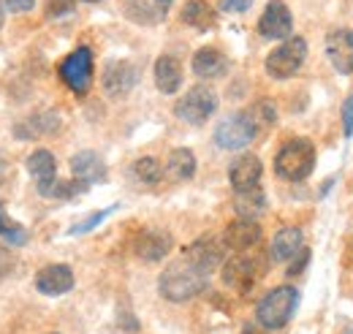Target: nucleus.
Returning a JSON list of instances; mask_svg holds the SVG:
<instances>
[{
	"label": "nucleus",
	"mask_w": 353,
	"mask_h": 334,
	"mask_svg": "<svg viewBox=\"0 0 353 334\" xmlns=\"http://www.w3.org/2000/svg\"><path fill=\"white\" fill-rule=\"evenodd\" d=\"M207 283H210V275L182 258L161 275L158 288H161V296L169 299V302H188V299H193V296L204 291Z\"/></svg>",
	"instance_id": "nucleus-1"
},
{
	"label": "nucleus",
	"mask_w": 353,
	"mask_h": 334,
	"mask_svg": "<svg viewBox=\"0 0 353 334\" xmlns=\"http://www.w3.org/2000/svg\"><path fill=\"white\" fill-rule=\"evenodd\" d=\"M315 166V147L310 139H291L280 147V153L274 155V171L277 177L288 179V182H302L312 174Z\"/></svg>",
	"instance_id": "nucleus-2"
},
{
	"label": "nucleus",
	"mask_w": 353,
	"mask_h": 334,
	"mask_svg": "<svg viewBox=\"0 0 353 334\" xmlns=\"http://www.w3.org/2000/svg\"><path fill=\"white\" fill-rule=\"evenodd\" d=\"M296 304H299V291L296 288H291V286L272 288L256 307V321L264 329H283L294 318Z\"/></svg>",
	"instance_id": "nucleus-3"
},
{
	"label": "nucleus",
	"mask_w": 353,
	"mask_h": 334,
	"mask_svg": "<svg viewBox=\"0 0 353 334\" xmlns=\"http://www.w3.org/2000/svg\"><path fill=\"white\" fill-rule=\"evenodd\" d=\"M307 60V41L302 36H291L280 43L274 52L266 57V74L272 79H291Z\"/></svg>",
	"instance_id": "nucleus-4"
},
{
	"label": "nucleus",
	"mask_w": 353,
	"mask_h": 334,
	"mask_svg": "<svg viewBox=\"0 0 353 334\" xmlns=\"http://www.w3.org/2000/svg\"><path fill=\"white\" fill-rule=\"evenodd\" d=\"M215 109H218V95H215V90L207 87V84H196V87H190V90L176 101L174 115L182 123H188V126H204V123L215 115Z\"/></svg>",
	"instance_id": "nucleus-5"
},
{
	"label": "nucleus",
	"mask_w": 353,
	"mask_h": 334,
	"mask_svg": "<svg viewBox=\"0 0 353 334\" xmlns=\"http://www.w3.org/2000/svg\"><path fill=\"white\" fill-rule=\"evenodd\" d=\"M60 79L68 84V90L74 95H88L90 84H92V52L88 46L74 49L63 63H60Z\"/></svg>",
	"instance_id": "nucleus-6"
},
{
	"label": "nucleus",
	"mask_w": 353,
	"mask_h": 334,
	"mask_svg": "<svg viewBox=\"0 0 353 334\" xmlns=\"http://www.w3.org/2000/svg\"><path fill=\"white\" fill-rule=\"evenodd\" d=\"M256 133H259V128L253 123V117L248 112H239V115H231L223 123H218L215 144L221 150H242L256 139Z\"/></svg>",
	"instance_id": "nucleus-7"
},
{
	"label": "nucleus",
	"mask_w": 353,
	"mask_h": 334,
	"mask_svg": "<svg viewBox=\"0 0 353 334\" xmlns=\"http://www.w3.org/2000/svg\"><path fill=\"white\" fill-rule=\"evenodd\" d=\"M259 33L272 41H285L294 33V17L283 0H272L259 19Z\"/></svg>",
	"instance_id": "nucleus-8"
},
{
	"label": "nucleus",
	"mask_w": 353,
	"mask_h": 334,
	"mask_svg": "<svg viewBox=\"0 0 353 334\" xmlns=\"http://www.w3.org/2000/svg\"><path fill=\"white\" fill-rule=\"evenodd\" d=\"M326 57L332 68L343 77L353 74V30L348 28H334L326 33Z\"/></svg>",
	"instance_id": "nucleus-9"
},
{
	"label": "nucleus",
	"mask_w": 353,
	"mask_h": 334,
	"mask_svg": "<svg viewBox=\"0 0 353 334\" xmlns=\"http://www.w3.org/2000/svg\"><path fill=\"white\" fill-rule=\"evenodd\" d=\"M139 82V71L128 60H112L103 68V90L109 98H125Z\"/></svg>",
	"instance_id": "nucleus-10"
},
{
	"label": "nucleus",
	"mask_w": 353,
	"mask_h": 334,
	"mask_svg": "<svg viewBox=\"0 0 353 334\" xmlns=\"http://www.w3.org/2000/svg\"><path fill=\"white\" fill-rule=\"evenodd\" d=\"M174 0H123V14L136 25H161Z\"/></svg>",
	"instance_id": "nucleus-11"
},
{
	"label": "nucleus",
	"mask_w": 353,
	"mask_h": 334,
	"mask_svg": "<svg viewBox=\"0 0 353 334\" xmlns=\"http://www.w3.org/2000/svg\"><path fill=\"white\" fill-rule=\"evenodd\" d=\"M259 280V264L248 255H234L223 264V283L234 291H248Z\"/></svg>",
	"instance_id": "nucleus-12"
},
{
	"label": "nucleus",
	"mask_w": 353,
	"mask_h": 334,
	"mask_svg": "<svg viewBox=\"0 0 353 334\" xmlns=\"http://www.w3.org/2000/svg\"><path fill=\"white\" fill-rule=\"evenodd\" d=\"M223 248H225V242H221L218 237H201V239H196L190 248H185V255H182V258L210 275L212 269H218L223 264Z\"/></svg>",
	"instance_id": "nucleus-13"
},
{
	"label": "nucleus",
	"mask_w": 353,
	"mask_h": 334,
	"mask_svg": "<svg viewBox=\"0 0 353 334\" xmlns=\"http://www.w3.org/2000/svg\"><path fill=\"white\" fill-rule=\"evenodd\" d=\"M261 174H264V166H261V161H259L256 155H239V158L231 161V166H228V182H231V188H234L236 193H242V190L259 188Z\"/></svg>",
	"instance_id": "nucleus-14"
},
{
	"label": "nucleus",
	"mask_w": 353,
	"mask_h": 334,
	"mask_svg": "<svg viewBox=\"0 0 353 334\" xmlns=\"http://www.w3.org/2000/svg\"><path fill=\"white\" fill-rule=\"evenodd\" d=\"M36 288L44 296H63L74 288V272L65 264H49L36 275Z\"/></svg>",
	"instance_id": "nucleus-15"
},
{
	"label": "nucleus",
	"mask_w": 353,
	"mask_h": 334,
	"mask_svg": "<svg viewBox=\"0 0 353 334\" xmlns=\"http://www.w3.org/2000/svg\"><path fill=\"white\" fill-rule=\"evenodd\" d=\"M223 242H225V248H231V250H236V253L250 250V248H256V245L261 242V226H259L256 220L239 217V220H234V223L225 226Z\"/></svg>",
	"instance_id": "nucleus-16"
},
{
	"label": "nucleus",
	"mask_w": 353,
	"mask_h": 334,
	"mask_svg": "<svg viewBox=\"0 0 353 334\" xmlns=\"http://www.w3.org/2000/svg\"><path fill=\"white\" fill-rule=\"evenodd\" d=\"M172 234L169 231H158V228H150V231H141L139 239H136V255L141 261H161L166 258L172 250Z\"/></svg>",
	"instance_id": "nucleus-17"
},
{
	"label": "nucleus",
	"mask_w": 353,
	"mask_h": 334,
	"mask_svg": "<svg viewBox=\"0 0 353 334\" xmlns=\"http://www.w3.org/2000/svg\"><path fill=\"white\" fill-rule=\"evenodd\" d=\"M228 71V57L215 46H204L193 55V74L201 79H221Z\"/></svg>",
	"instance_id": "nucleus-18"
},
{
	"label": "nucleus",
	"mask_w": 353,
	"mask_h": 334,
	"mask_svg": "<svg viewBox=\"0 0 353 334\" xmlns=\"http://www.w3.org/2000/svg\"><path fill=\"white\" fill-rule=\"evenodd\" d=\"M302 248H305V245H302V231H299L296 226H285V228H280V231L274 234L269 255H272V261L283 264V261H294Z\"/></svg>",
	"instance_id": "nucleus-19"
},
{
	"label": "nucleus",
	"mask_w": 353,
	"mask_h": 334,
	"mask_svg": "<svg viewBox=\"0 0 353 334\" xmlns=\"http://www.w3.org/2000/svg\"><path fill=\"white\" fill-rule=\"evenodd\" d=\"M71 171L79 182L92 185V182H103L106 179V164L101 161V155H95L92 150H82L71 158Z\"/></svg>",
	"instance_id": "nucleus-20"
},
{
	"label": "nucleus",
	"mask_w": 353,
	"mask_h": 334,
	"mask_svg": "<svg viewBox=\"0 0 353 334\" xmlns=\"http://www.w3.org/2000/svg\"><path fill=\"white\" fill-rule=\"evenodd\" d=\"M155 84L161 92L166 95H174L176 90L182 87V66L179 60L172 57V55H161L155 60Z\"/></svg>",
	"instance_id": "nucleus-21"
},
{
	"label": "nucleus",
	"mask_w": 353,
	"mask_h": 334,
	"mask_svg": "<svg viewBox=\"0 0 353 334\" xmlns=\"http://www.w3.org/2000/svg\"><path fill=\"white\" fill-rule=\"evenodd\" d=\"M182 22L204 33V30H212L218 25V11L204 0H188L182 8Z\"/></svg>",
	"instance_id": "nucleus-22"
},
{
	"label": "nucleus",
	"mask_w": 353,
	"mask_h": 334,
	"mask_svg": "<svg viewBox=\"0 0 353 334\" xmlns=\"http://www.w3.org/2000/svg\"><path fill=\"white\" fill-rule=\"evenodd\" d=\"M28 171H30V177L39 182V188H44L49 182H54L57 177V161H54V155L49 153V150H36L30 158H28Z\"/></svg>",
	"instance_id": "nucleus-23"
},
{
	"label": "nucleus",
	"mask_w": 353,
	"mask_h": 334,
	"mask_svg": "<svg viewBox=\"0 0 353 334\" xmlns=\"http://www.w3.org/2000/svg\"><path fill=\"white\" fill-rule=\"evenodd\" d=\"M166 174H169L174 182H188V179L196 174V155H193L188 147L172 150V155H169V161H166Z\"/></svg>",
	"instance_id": "nucleus-24"
},
{
	"label": "nucleus",
	"mask_w": 353,
	"mask_h": 334,
	"mask_svg": "<svg viewBox=\"0 0 353 334\" xmlns=\"http://www.w3.org/2000/svg\"><path fill=\"white\" fill-rule=\"evenodd\" d=\"M57 128H60V115H57V112H44V115H36V117L19 123V126L14 128V133H17L19 139H36V136L52 133V130H57Z\"/></svg>",
	"instance_id": "nucleus-25"
},
{
	"label": "nucleus",
	"mask_w": 353,
	"mask_h": 334,
	"mask_svg": "<svg viewBox=\"0 0 353 334\" xmlns=\"http://www.w3.org/2000/svg\"><path fill=\"white\" fill-rule=\"evenodd\" d=\"M234 209H236L239 217H245V220H256V217L266 209L264 190H261V188H253V190H242V193H236Z\"/></svg>",
	"instance_id": "nucleus-26"
},
{
	"label": "nucleus",
	"mask_w": 353,
	"mask_h": 334,
	"mask_svg": "<svg viewBox=\"0 0 353 334\" xmlns=\"http://www.w3.org/2000/svg\"><path fill=\"white\" fill-rule=\"evenodd\" d=\"M88 190V185L85 182H63V179H54V182H49L44 188H39V193L46 196V199H74V196H79V193H85Z\"/></svg>",
	"instance_id": "nucleus-27"
},
{
	"label": "nucleus",
	"mask_w": 353,
	"mask_h": 334,
	"mask_svg": "<svg viewBox=\"0 0 353 334\" xmlns=\"http://www.w3.org/2000/svg\"><path fill=\"white\" fill-rule=\"evenodd\" d=\"M133 174L139 177V182H144V185H155V182H161V177H163V168H161V164H158V158L144 155V158H139V161L133 164Z\"/></svg>",
	"instance_id": "nucleus-28"
},
{
	"label": "nucleus",
	"mask_w": 353,
	"mask_h": 334,
	"mask_svg": "<svg viewBox=\"0 0 353 334\" xmlns=\"http://www.w3.org/2000/svg\"><path fill=\"white\" fill-rule=\"evenodd\" d=\"M0 237H6V239H8V245H25V242H28V231H25L17 220L6 217L3 204H0Z\"/></svg>",
	"instance_id": "nucleus-29"
},
{
	"label": "nucleus",
	"mask_w": 353,
	"mask_h": 334,
	"mask_svg": "<svg viewBox=\"0 0 353 334\" xmlns=\"http://www.w3.org/2000/svg\"><path fill=\"white\" fill-rule=\"evenodd\" d=\"M248 115L253 117V123H256V128H259V130H264V128H269V126H274V123H277V112H274V106H272V104H266V101L256 104V106H253Z\"/></svg>",
	"instance_id": "nucleus-30"
},
{
	"label": "nucleus",
	"mask_w": 353,
	"mask_h": 334,
	"mask_svg": "<svg viewBox=\"0 0 353 334\" xmlns=\"http://www.w3.org/2000/svg\"><path fill=\"white\" fill-rule=\"evenodd\" d=\"M112 212H117V204H112V207H109V209H101V212H92V215H90V217H85L82 223H77V226H74V228H71L68 234H71V237H79V234H88V231H92L95 226H101V223H103V220H106V217H109Z\"/></svg>",
	"instance_id": "nucleus-31"
},
{
	"label": "nucleus",
	"mask_w": 353,
	"mask_h": 334,
	"mask_svg": "<svg viewBox=\"0 0 353 334\" xmlns=\"http://www.w3.org/2000/svg\"><path fill=\"white\" fill-rule=\"evenodd\" d=\"M74 0H46V17L49 19H57V17H65L74 11Z\"/></svg>",
	"instance_id": "nucleus-32"
},
{
	"label": "nucleus",
	"mask_w": 353,
	"mask_h": 334,
	"mask_svg": "<svg viewBox=\"0 0 353 334\" xmlns=\"http://www.w3.org/2000/svg\"><path fill=\"white\" fill-rule=\"evenodd\" d=\"M343 130L345 136H353V95H348V101L343 104Z\"/></svg>",
	"instance_id": "nucleus-33"
},
{
	"label": "nucleus",
	"mask_w": 353,
	"mask_h": 334,
	"mask_svg": "<svg viewBox=\"0 0 353 334\" xmlns=\"http://www.w3.org/2000/svg\"><path fill=\"white\" fill-rule=\"evenodd\" d=\"M253 6V0H221V8L225 14H242Z\"/></svg>",
	"instance_id": "nucleus-34"
},
{
	"label": "nucleus",
	"mask_w": 353,
	"mask_h": 334,
	"mask_svg": "<svg viewBox=\"0 0 353 334\" xmlns=\"http://www.w3.org/2000/svg\"><path fill=\"white\" fill-rule=\"evenodd\" d=\"M307 261H310V250H307V248H302V250H299V258H294V261H291L288 277H296V275H299V272L307 266Z\"/></svg>",
	"instance_id": "nucleus-35"
},
{
	"label": "nucleus",
	"mask_w": 353,
	"mask_h": 334,
	"mask_svg": "<svg viewBox=\"0 0 353 334\" xmlns=\"http://www.w3.org/2000/svg\"><path fill=\"white\" fill-rule=\"evenodd\" d=\"M3 3H6V8H8V11H14V14L30 11V8L36 6V0H3Z\"/></svg>",
	"instance_id": "nucleus-36"
},
{
	"label": "nucleus",
	"mask_w": 353,
	"mask_h": 334,
	"mask_svg": "<svg viewBox=\"0 0 353 334\" xmlns=\"http://www.w3.org/2000/svg\"><path fill=\"white\" fill-rule=\"evenodd\" d=\"M11 266H14V255L6 250V248H0V280L11 272Z\"/></svg>",
	"instance_id": "nucleus-37"
},
{
	"label": "nucleus",
	"mask_w": 353,
	"mask_h": 334,
	"mask_svg": "<svg viewBox=\"0 0 353 334\" xmlns=\"http://www.w3.org/2000/svg\"><path fill=\"white\" fill-rule=\"evenodd\" d=\"M6 174H8V168H6V164L0 161V185H3V179H6Z\"/></svg>",
	"instance_id": "nucleus-38"
},
{
	"label": "nucleus",
	"mask_w": 353,
	"mask_h": 334,
	"mask_svg": "<svg viewBox=\"0 0 353 334\" xmlns=\"http://www.w3.org/2000/svg\"><path fill=\"white\" fill-rule=\"evenodd\" d=\"M242 334H259V332H256L253 326H245V332H242Z\"/></svg>",
	"instance_id": "nucleus-39"
},
{
	"label": "nucleus",
	"mask_w": 353,
	"mask_h": 334,
	"mask_svg": "<svg viewBox=\"0 0 353 334\" xmlns=\"http://www.w3.org/2000/svg\"><path fill=\"white\" fill-rule=\"evenodd\" d=\"M3 17H6V14H3V3H0V28H3Z\"/></svg>",
	"instance_id": "nucleus-40"
},
{
	"label": "nucleus",
	"mask_w": 353,
	"mask_h": 334,
	"mask_svg": "<svg viewBox=\"0 0 353 334\" xmlns=\"http://www.w3.org/2000/svg\"><path fill=\"white\" fill-rule=\"evenodd\" d=\"M85 3H98V0H85Z\"/></svg>",
	"instance_id": "nucleus-41"
},
{
	"label": "nucleus",
	"mask_w": 353,
	"mask_h": 334,
	"mask_svg": "<svg viewBox=\"0 0 353 334\" xmlns=\"http://www.w3.org/2000/svg\"><path fill=\"white\" fill-rule=\"evenodd\" d=\"M52 334H54V332H52Z\"/></svg>",
	"instance_id": "nucleus-42"
}]
</instances>
